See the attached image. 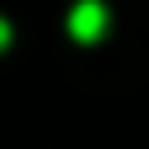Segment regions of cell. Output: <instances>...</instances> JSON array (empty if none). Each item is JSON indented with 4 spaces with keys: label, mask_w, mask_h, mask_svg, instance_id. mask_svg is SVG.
<instances>
[{
    "label": "cell",
    "mask_w": 149,
    "mask_h": 149,
    "mask_svg": "<svg viewBox=\"0 0 149 149\" xmlns=\"http://www.w3.org/2000/svg\"><path fill=\"white\" fill-rule=\"evenodd\" d=\"M0 47H9V23L0 19Z\"/></svg>",
    "instance_id": "cell-2"
},
{
    "label": "cell",
    "mask_w": 149,
    "mask_h": 149,
    "mask_svg": "<svg viewBox=\"0 0 149 149\" xmlns=\"http://www.w3.org/2000/svg\"><path fill=\"white\" fill-rule=\"evenodd\" d=\"M102 28H107V9H102V0H79V5L70 9V37H79V42H98Z\"/></svg>",
    "instance_id": "cell-1"
}]
</instances>
